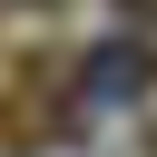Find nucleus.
Instances as JSON below:
<instances>
[{
  "label": "nucleus",
  "instance_id": "obj_1",
  "mask_svg": "<svg viewBox=\"0 0 157 157\" xmlns=\"http://www.w3.org/2000/svg\"><path fill=\"white\" fill-rule=\"evenodd\" d=\"M78 78L88 69H69V59H20L10 78H0V147L10 157H29V147H49V137H69L78 128Z\"/></svg>",
  "mask_w": 157,
  "mask_h": 157
},
{
  "label": "nucleus",
  "instance_id": "obj_2",
  "mask_svg": "<svg viewBox=\"0 0 157 157\" xmlns=\"http://www.w3.org/2000/svg\"><path fill=\"white\" fill-rule=\"evenodd\" d=\"M78 69H88V88H98V98H137V88L157 78V49H137V39H98Z\"/></svg>",
  "mask_w": 157,
  "mask_h": 157
},
{
  "label": "nucleus",
  "instance_id": "obj_3",
  "mask_svg": "<svg viewBox=\"0 0 157 157\" xmlns=\"http://www.w3.org/2000/svg\"><path fill=\"white\" fill-rule=\"evenodd\" d=\"M128 10V29H157V0H118Z\"/></svg>",
  "mask_w": 157,
  "mask_h": 157
},
{
  "label": "nucleus",
  "instance_id": "obj_4",
  "mask_svg": "<svg viewBox=\"0 0 157 157\" xmlns=\"http://www.w3.org/2000/svg\"><path fill=\"white\" fill-rule=\"evenodd\" d=\"M10 10H59V0H10Z\"/></svg>",
  "mask_w": 157,
  "mask_h": 157
}]
</instances>
